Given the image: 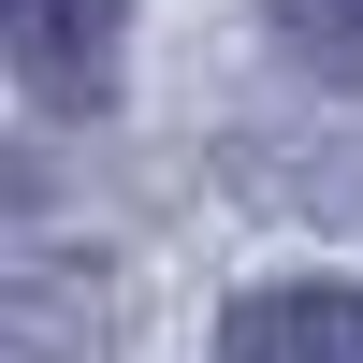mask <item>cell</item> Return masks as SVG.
<instances>
[{"mask_svg": "<svg viewBox=\"0 0 363 363\" xmlns=\"http://www.w3.org/2000/svg\"><path fill=\"white\" fill-rule=\"evenodd\" d=\"M116 44H131V0H0V58H15V87L58 102V116L116 102Z\"/></svg>", "mask_w": 363, "mask_h": 363, "instance_id": "6da1fadb", "label": "cell"}, {"mask_svg": "<svg viewBox=\"0 0 363 363\" xmlns=\"http://www.w3.org/2000/svg\"><path fill=\"white\" fill-rule=\"evenodd\" d=\"M262 29H277L320 87H363V0H262Z\"/></svg>", "mask_w": 363, "mask_h": 363, "instance_id": "277c9868", "label": "cell"}, {"mask_svg": "<svg viewBox=\"0 0 363 363\" xmlns=\"http://www.w3.org/2000/svg\"><path fill=\"white\" fill-rule=\"evenodd\" d=\"M0 363H102V306L58 277H0Z\"/></svg>", "mask_w": 363, "mask_h": 363, "instance_id": "3957f363", "label": "cell"}, {"mask_svg": "<svg viewBox=\"0 0 363 363\" xmlns=\"http://www.w3.org/2000/svg\"><path fill=\"white\" fill-rule=\"evenodd\" d=\"M218 363H363V291L335 277H277L218 320Z\"/></svg>", "mask_w": 363, "mask_h": 363, "instance_id": "7a4b0ae2", "label": "cell"}]
</instances>
